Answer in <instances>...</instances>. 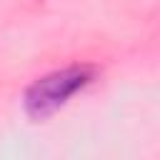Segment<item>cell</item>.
<instances>
[{
	"label": "cell",
	"mask_w": 160,
	"mask_h": 160,
	"mask_svg": "<svg viewBox=\"0 0 160 160\" xmlns=\"http://www.w3.org/2000/svg\"><path fill=\"white\" fill-rule=\"evenodd\" d=\"M92 68L88 65H70L55 70L40 80H35L25 92V112L35 120H42L60 110L75 92H80L92 80Z\"/></svg>",
	"instance_id": "obj_1"
}]
</instances>
